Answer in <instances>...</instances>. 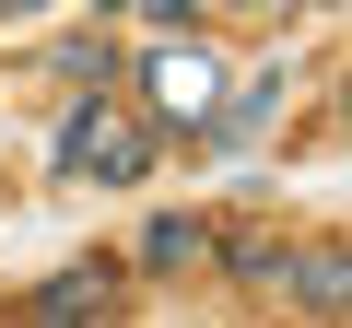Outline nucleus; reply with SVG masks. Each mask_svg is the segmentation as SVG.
I'll list each match as a JSON object with an SVG mask.
<instances>
[{
  "label": "nucleus",
  "instance_id": "nucleus-7",
  "mask_svg": "<svg viewBox=\"0 0 352 328\" xmlns=\"http://www.w3.org/2000/svg\"><path fill=\"white\" fill-rule=\"evenodd\" d=\"M305 12H329V0H305Z\"/></svg>",
  "mask_w": 352,
  "mask_h": 328
},
{
  "label": "nucleus",
  "instance_id": "nucleus-1",
  "mask_svg": "<svg viewBox=\"0 0 352 328\" xmlns=\"http://www.w3.org/2000/svg\"><path fill=\"white\" fill-rule=\"evenodd\" d=\"M47 164H59V176H94V188H141V176H153V129L94 94V106H71V129H59Z\"/></svg>",
  "mask_w": 352,
  "mask_h": 328
},
{
  "label": "nucleus",
  "instance_id": "nucleus-6",
  "mask_svg": "<svg viewBox=\"0 0 352 328\" xmlns=\"http://www.w3.org/2000/svg\"><path fill=\"white\" fill-rule=\"evenodd\" d=\"M59 12V0H0V24H47Z\"/></svg>",
  "mask_w": 352,
  "mask_h": 328
},
{
  "label": "nucleus",
  "instance_id": "nucleus-4",
  "mask_svg": "<svg viewBox=\"0 0 352 328\" xmlns=\"http://www.w3.org/2000/svg\"><path fill=\"white\" fill-rule=\"evenodd\" d=\"M270 281H282V293H294V316H317V328H329V316H352V258H340V235L282 246V258H270Z\"/></svg>",
  "mask_w": 352,
  "mask_h": 328
},
{
  "label": "nucleus",
  "instance_id": "nucleus-2",
  "mask_svg": "<svg viewBox=\"0 0 352 328\" xmlns=\"http://www.w3.org/2000/svg\"><path fill=\"white\" fill-rule=\"evenodd\" d=\"M141 94H153V129H200V117L223 106V59H212L200 36H164V47L141 59Z\"/></svg>",
  "mask_w": 352,
  "mask_h": 328
},
{
  "label": "nucleus",
  "instance_id": "nucleus-5",
  "mask_svg": "<svg viewBox=\"0 0 352 328\" xmlns=\"http://www.w3.org/2000/svg\"><path fill=\"white\" fill-rule=\"evenodd\" d=\"M200 246H212V223H200V211H153V223H141V270H188Z\"/></svg>",
  "mask_w": 352,
  "mask_h": 328
},
{
  "label": "nucleus",
  "instance_id": "nucleus-3",
  "mask_svg": "<svg viewBox=\"0 0 352 328\" xmlns=\"http://www.w3.org/2000/svg\"><path fill=\"white\" fill-rule=\"evenodd\" d=\"M82 316H118V258H71L12 293V328H82Z\"/></svg>",
  "mask_w": 352,
  "mask_h": 328
}]
</instances>
